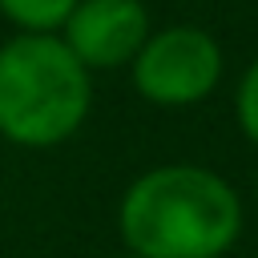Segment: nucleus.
I'll return each instance as SVG.
<instances>
[{"mask_svg": "<svg viewBox=\"0 0 258 258\" xmlns=\"http://www.w3.org/2000/svg\"><path fill=\"white\" fill-rule=\"evenodd\" d=\"M117 230L137 258H222L242 234V198L206 165H157L121 194Z\"/></svg>", "mask_w": 258, "mask_h": 258, "instance_id": "nucleus-1", "label": "nucleus"}, {"mask_svg": "<svg viewBox=\"0 0 258 258\" xmlns=\"http://www.w3.org/2000/svg\"><path fill=\"white\" fill-rule=\"evenodd\" d=\"M234 109H238V129H242L246 141L258 149V56L250 60V69H246L242 81H238Z\"/></svg>", "mask_w": 258, "mask_h": 258, "instance_id": "nucleus-6", "label": "nucleus"}, {"mask_svg": "<svg viewBox=\"0 0 258 258\" xmlns=\"http://www.w3.org/2000/svg\"><path fill=\"white\" fill-rule=\"evenodd\" d=\"M222 44L198 24H169L149 32L129 64L137 97L161 109H185L206 101L222 81Z\"/></svg>", "mask_w": 258, "mask_h": 258, "instance_id": "nucleus-3", "label": "nucleus"}, {"mask_svg": "<svg viewBox=\"0 0 258 258\" xmlns=\"http://www.w3.org/2000/svg\"><path fill=\"white\" fill-rule=\"evenodd\" d=\"M117 258H137V254H129V250H125V254H117Z\"/></svg>", "mask_w": 258, "mask_h": 258, "instance_id": "nucleus-7", "label": "nucleus"}, {"mask_svg": "<svg viewBox=\"0 0 258 258\" xmlns=\"http://www.w3.org/2000/svg\"><path fill=\"white\" fill-rule=\"evenodd\" d=\"M89 69L56 32H16L0 44V137L20 149L64 145L89 117Z\"/></svg>", "mask_w": 258, "mask_h": 258, "instance_id": "nucleus-2", "label": "nucleus"}, {"mask_svg": "<svg viewBox=\"0 0 258 258\" xmlns=\"http://www.w3.org/2000/svg\"><path fill=\"white\" fill-rule=\"evenodd\" d=\"M77 4L81 0H0V12L20 32H60Z\"/></svg>", "mask_w": 258, "mask_h": 258, "instance_id": "nucleus-5", "label": "nucleus"}, {"mask_svg": "<svg viewBox=\"0 0 258 258\" xmlns=\"http://www.w3.org/2000/svg\"><path fill=\"white\" fill-rule=\"evenodd\" d=\"M149 32V8L141 0H81L56 36L93 73L133 64Z\"/></svg>", "mask_w": 258, "mask_h": 258, "instance_id": "nucleus-4", "label": "nucleus"}]
</instances>
